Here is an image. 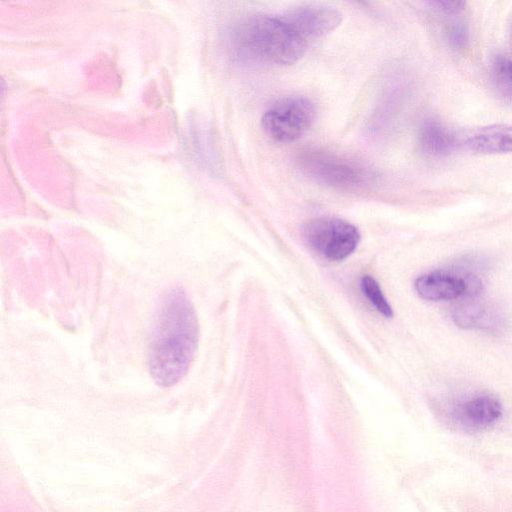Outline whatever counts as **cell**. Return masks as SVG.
<instances>
[{"label":"cell","mask_w":512,"mask_h":512,"mask_svg":"<svg viewBox=\"0 0 512 512\" xmlns=\"http://www.w3.org/2000/svg\"><path fill=\"white\" fill-rule=\"evenodd\" d=\"M199 339L195 309L180 287L162 296L149 344L148 366L154 381L162 387L178 383L189 370Z\"/></svg>","instance_id":"6da1fadb"},{"label":"cell","mask_w":512,"mask_h":512,"mask_svg":"<svg viewBox=\"0 0 512 512\" xmlns=\"http://www.w3.org/2000/svg\"><path fill=\"white\" fill-rule=\"evenodd\" d=\"M233 55L248 63L291 65L308 45L280 17L253 15L239 21L230 33Z\"/></svg>","instance_id":"7a4b0ae2"},{"label":"cell","mask_w":512,"mask_h":512,"mask_svg":"<svg viewBox=\"0 0 512 512\" xmlns=\"http://www.w3.org/2000/svg\"><path fill=\"white\" fill-rule=\"evenodd\" d=\"M300 170L311 179L337 189H357L370 179L361 164L334 153L308 149L297 159Z\"/></svg>","instance_id":"3957f363"},{"label":"cell","mask_w":512,"mask_h":512,"mask_svg":"<svg viewBox=\"0 0 512 512\" xmlns=\"http://www.w3.org/2000/svg\"><path fill=\"white\" fill-rule=\"evenodd\" d=\"M313 102L302 96H290L274 103L263 115L265 133L277 142L289 143L302 137L314 122Z\"/></svg>","instance_id":"277c9868"},{"label":"cell","mask_w":512,"mask_h":512,"mask_svg":"<svg viewBox=\"0 0 512 512\" xmlns=\"http://www.w3.org/2000/svg\"><path fill=\"white\" fill-rule=\"evenodd\" d=\"M308 246L330 261H340L351 255L360 241L358 228L338 218H317L303 227Z\"/></svg>","instance_id":"5b68a950"},{"label":"cell","mask_w":512,"mask_h":512,"mask_svg":"<svg viewBox=\"0 0 512 512\" xmlns=\"http://www.w3.org/2000/svg\"><path fill=\"white\" fill-rule=\"evenodd\" d=\"M415 290L426 300H456L477 297L482 289L481 280L466 270H437L419 276Z\"/></svg>","instance_id":"8992f818"},{"label":"cell","mask_w":512,"mask_h":512,"mask_svg":"<svg viewBox=\"0 0 512 512\" xmlns=\"http://www.w3.org/2000/svg\"><path fill=\"white\" fill-rule=\"evenodd\" d=\"M281 17L307 43L330 33L342 20L338 10L324 5L300 6Z\"/></svg>","instance_id":"52a82bcc"},{"label":"cell","mask_w":512,"mask_h":512,"mask_svg":"<svg viewBox=\"0 0 512 512\" xmlns=\"http://www.w3.org/2000/svg\"><path fill=\"white\" fill-rule=\"evenodd\" d=\"M499 400L490 395H477L457 404L453 418L466 430L480 431L495 424L502 416Z\"/></svg>","instance_id":"ba28073f"},{"label":"cell","mask_w":512,"mask_h":512,"mask_svg":"<svg viewBox=\"0 0 512 512\" xmlns=\"http://www.w3.org/2000/svg\"><path fill=\"white\" fill-rule=\"evenodd\" d=\"M475 298H463L454 305L451 313L454 323L465 329L499 330L504 324L503 315L495 307Z\"/></svg>","instance_id":"9c48e42d"},{"label":"cell","mask_w":512,"mask_h":512,"mask_svg":"<svg viewBox=\"0 0 512 512\" xmlns=\"http://www.w3.org/2000/svg\"><path fill=\"white\" fill-rule=\"evenodd\" d=\"M467 146L478 154L512 153V125L483 127L467 140Z\"/></svg>","instance_id":"30bf717a"},{"label":"cell","mask_w":512,"mask_h":512,"mask_svg":"<svg viewBox=\"0 0 512 512\" xmlns=\"http://www.w3.org/2000/svg\"><path fill=\"white\" fill-rule=\"evenodd\" d=\"M418 143L421 150L429 156H444L455 146L454 135L436 120H426L418 132Z\"/></svg>","instance_id":"8fae6325"},{"label":"cell","mask_w":512,"mask_h":512,"mask_svg":"<svg viewBox=\"0 0 512 512\" xmlns=\"http://www.w3.org/2000/svg\"><path fill=\"white\" fill-rule=\"evenodd\" d=\"M360 286L363 294L379 313L387 318L392 317V308L385 298L379 283L372 276L364 275L361 278Z\"/></svg>","instance_id":"7c38bea8"},{"label":"cell","mask_w":512,"mask_h":512,"mask_svg":"<svg viewBox=\"0 0 512 512\" xmlns=\"http://www.w3.org/2000/svg\"><path fill=\"white\" fill-rule=\"evenodd\" d=\"M447 39L456 49H463L469 42V32L463 23H454L447 30Z\"/></svg>","instance_id":"4fadbf2b"},{"label":"cell","mask_w":512,"mask_h":512,"mask_svg":"<svg viewBox=\"0 0 512 512\" xmlns=\"http://www.w3.org/2000/svg\"><path fill=\"white\" fill-rule=\"evenodd\" d=\"M429 4L434 9L445 14L458 13L466 6V2L464 1H431Z\"/></svg>","instance_id":"5bb4252c"},{"label":"cell","mask_w":512,"mask_h":512,"mask_svg":"<svg viewBox=\"0 0 512 512\" xmlns=\"http://www.w3.org/2000/svg\"><path fill=\"white\" fill-rule=\"evenodd\" d=\"M497 68L505 78L512 82V61L500 58L497 61Z\"/></svg>","instance_id":"9a60e30c"}]
</instances>
